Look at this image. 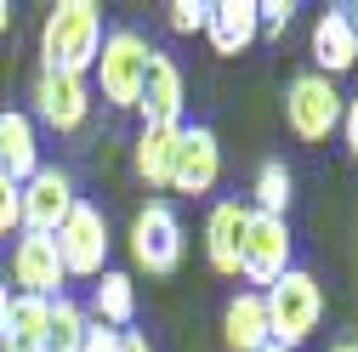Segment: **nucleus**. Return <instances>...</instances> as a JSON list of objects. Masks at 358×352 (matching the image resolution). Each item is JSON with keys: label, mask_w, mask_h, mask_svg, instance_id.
Wrapping results in <instances>:
<instances>
[{"label": "nucleus", "mask_w": 358, "mask_h": 352, "mask_svg": "<svg viewBox=\"0 0 358 352\" xmlns=\"http://www.w3.org/2000/svg\"><path fill=\"white\" fill-rule=\"evenodd\" d=\"M341 137H347V148H352V159H358V91H352L347 108H341Z\"/></svg>", "instance_id": "nucleus-27"}, {"label": "nucleus", "mask_w": 358, "mask_h": 352, "mask_svg": "<svg viewBox=\"0 0 358 352\" xmlns=\"http://www.w3.org/2000/svg\"><path fill=\"white\" fill-rule=\"evenodd\" d=\"M34 114L46 119L57 137L80 131L85 119H92V80H85V74H52V68H40V80H34Z\"/></svg>", "instance_id": "nucleus-8"}, {"label": "nucleus", "mask_w": 358, "mask_h": 352, "mask_svg": "<svg viewBox=\"0 0 358 352\" xmlns=\"http://www.w3.org/2000/svg\"><path fill=\"white\" fill-rule=\"evenodd\" d=\"M69 210H74V182H69V170L40 165L29 182H23V233H57Z\"/></svg>", "instance_id": "nucleus-11"}, {"label": "nucleus", "mask_w": 358, "mask_h": 352, "mask_svg": "<svg viewBox=\"0 0 358 352\" xmlns=\"http://www.w3.org/2000/svg\"><path fill=\"white\" fill-rule=\"evenodd\" d=\"M313 63H319L313 74H324V80H336L358 63V12H324L313 23Z\"/></svg>", "instance_id": "nucleus-13"}, {"label": "nucleus", "mask_w": 358, "mask_h": 352, "mask_svg": "<svg viewBox=\"0 0 358 352\" xmlns=\"http://www.w3.org/2000/svg\"><path fill=\"white\" fill-rule=\"evenodd\" d=\"M12 29V6H6V0H0V34H6Z\"/></svg>", "instance_id": "nucleus-30"}, {"label": "nucleus", "mask_w": 358, "mask_h": 352, "mask_svg": "<svg viewBox=\"0 0 358 352\" xmlns=\"http://www.w3.org/2000/svg\"><path fill=\"white\" fill-rule=\"evenodd\" d=\"M250 193H256L250 210H262V216H285V210H290V193H296V176L285 170V159H262Z\"/></svg>", "instance_id": "nucleus-21"}, {"label": "nucleus", "mask_w": 358, "mask_h": 352, "mask_svg": "<svg viewBox=\"0 0 358 352\" xmlns=\"http://www.w3.org/2000/svg\"><path fill=\"white\" fill-rule=\"evenodd\" d=\"M0 170L12 182H29L40 170V131H34V114H17L6 108L0 114Z\"/></svg>", "instance_id": "nucleus-17"}, {"label": "nucleus", "mask_w": 358, "mask_h": 352, "mask_svg": "<svg viewBox=\"0 0 358 352\" xmlns=\"http://www.w3.org/2000/svg\"><path fill=\"white\" fill-rule=\"evenodd\" d=\"M341 108H347V97L324 74H296L285 85V125L296 142H324L330 131H341Z\"/></svg>", "instance_id": "nucleus-5"}, {"label": "nucleus", "mask_w": 358, "mask_h": 352, "mask_svg": "<svg viewBox=\"0 0 358 352\" xmlns=\"http://www.w3.org/2000/svg\"><path fill=\"white\" fill-rule=\"evenodd\" d=\"M17 228H23V182L0 170V239H12Z\"/></svg>", "instance_id": "nucleus-24"}, {"label": "nucleus", "mask_w": 358, "mask_h": 352, "mask_svg": "<svg viewBox=\"0 0 358 352\" xmlns=\"http://www.w3.org/2000/svg\"><path fill=\"white\" fill-rule=\"evenodd\" d=\"M103 52V12L92 0H57L40 29V57L52 74H92Z\"/></svg>", "instance_id": "nucleus-1"}, {"label": "nucleus", "mask_w": 358, "mask_h": 352, "mask_svg": "<svg viewBox=\"0 0 358 352\" xmlns=\"http://www.w3.org/2000/svg\"><path fill=\"white\" fill-rule=\"evenodd\" d=\"M290 267H296V261H290V228H285V216L250 210L245 216V239H239V273L250 284H262V290H273Z\"/></svg>", "instance_id": "nucleus-7"}, {"label": "nucleus", "mask_w": 358, "mask_h": 352, "mask_svg": "<svg viewBox=\"0 0 358 352\" xmlns=\"http://www.w3.org/2000/svg\"><path fill=\"white\" fill-rule=\"evenodd\" d=\"M245 216H250V205H239V199H222V205H210V216H205V261L216 273H239V239H245Z\"/></svg>", "instance_id": "nucleus-15"}, {"label": "nucleus", "mask_w": 358, "mask_h": 352, "mask_svg": "<svg viewBox=\"0 0 358 352\" xmlns=\"http://www.w3.org/2000/svg\"><path fill=\"white\" fill-rule=\"evenodd\" d=\"M6 313H12V284L0 279V346H6Z\"/></svg>", "instance_id": "nucleus-29"}, {"label": "nucleus", "mask_w": 358, "mask_h": 352, "mask_svg": "<svg viewBox=\"0 0 358 352\" xmlns=\"http://www.w3.org/2000/svg\"><path fill=\"white\" fill-rule=\"evenodd\" d=\"M85 330H92V318H85V307L57 295L52 301V330H46V352H80L85 346Z\"/></svg>", "instance_id": "nucleus-22"}, {"label": "nucleus", "mask_w": 358, "mask_h": 352, "mask_svg": "<svg viewBox=\"0 0 358 352\" xmlns=\"http://www.w3.org/2000/svg\"><path fill=\"white\" fill-rule=\"evenodd\" d=\"M256 17H262V29H285L296 17V6L290 0H256Z\"/></svg>", "instance_id": "nucleus-25"}, {"label": "nucleus", "mask_w": 358, "mask_h": 352, "mask_svg": "<svg viewBox=\"0 0 358 352\" xmlns=\"http://www.w3.org/2000/svg\"><path fill=\"white\" fill-rule=\"evenodd\" d=\"M165 23H171L176 34H205V23H210V0H171V6H165Z\"/></svg>", "instance_id": "nucleus-23"}, {"label": "nucleus", "mask_w": 358, "mask_h": 352, "mask_svg": "<svg viewBox=\"0 0 358 352\" xmlns=\"http://www.w3.org/2000/svg\"><path fill=\"white\" fill-rule=\"evenodd\" d=\"M0 352H34V346H17V341H6V346H0Z\"/></svg>", "instance_id": "nucleus-32"}, {"label": "nucleus", "mask_w": 358, "mask_h": 352, "mask_svg": "<svg viewBox=\"0 0 358 352\" xmlns=\"http://www.w3.org/2000/svg\"><path fill=\"white\" fill-rule=\"evenodd\" d=\"M267 352H290V346H267Z\"/></svg>", "instance_id": "nucleus-33"}, {"label": "nucleus", "mask_w": 358, "mask_h": 352, "mask_svg": "<svg viewBox=\"0 0 358 352\" xmlns=\"http://www.w3.org/2000/svg\"><path fill=\"white\" fill-rule=\"evenodd\" d=\"M182 108H188V91H182V68H176L165 52L148 57V80H143V97H137V114L143 125H182Z\"/></svg>", "instance_id": "nucleus-12"}, {"label": "nucleus", "mask_w": 358, "mask_h": 352, "mask_svg": "<svg viewBox=\"0 0 358 352\" xmlns=\"http://www.w3.org/2000/svg\"><path fill=\"white\" fill-rule=\"evenodd\" d=\"M182 250H188V239H182L176 210L165 199H148L137 210V222H131V261H137L143 273H159L165 279V273L182 267Z\"/></svg>", "instance_id": "nucleus-6"}, {"label": "nucleus", "mask_w": 358, "mask_h": 352, "mask_svg": "<svg viewBox=\"0 0 358 352\" xmlns=\"http://www.w3.org/2000/svg\"><path fill=\"white\" fill-rule=\"evenodd\" d=\"M330 352H358V341H336V346H330Z\"/></svg>", "instance_id": "nucleus-31"}, {"label": "nucleus", "mask_w": 358, "mask_h": 352, "mask_svg": "<svg viewBox=\"0 0 358 352\" xmlns=\"http://www.w3.org/2000/svg\"><path fill=\"white\" fill-rule=\"evenodd\" d=\"M176 142H182V125H143L137 131V176L148 188H171V165H176Z\"/></svg>", "instance_id": "nucleus-19"}, {"label": "nucleus", "mask_w": 358, "mask_h": 352, "mask_svg": "<svg viewBox=\"0 0 358 352\" xmlns=\"http://www.w3.org/2000/svg\"><path fill=\"white\" fill-rule=\"evenodd\" d=\"M85 318L92 324H108V330H131V318H137V284H131V273H103L92 284V307H85Z\"/></svg>", "instance_id": "nucleus-18"}, {"label": "nucleus", "mask_w": 358, "mask_h": 352, "mask_svg": "<svg viewBox=\"0 0 358 352\" xmlns=\"http://www.w3.org/2000/svg\"><path fill=\"white\" fill-rule=\"evenodd\" d=\"M262 307H267V335H273V346L296 352L324 318V290L307 267H290L273 290H262Z\"/></svg>", "instance_id": "nucleus-2"}, {"label": "nucleus", "mask_w": 358, "mask_h": 352, "mask_svg": "<svg viewBox=\"0 0 358 352\" xmlns=\"http://www.w3.org/2000/svg\"><path fill=\"white\" fill-rule=\"evenodd\" d=\"M63 256H57V239L52 233H17L12 239V284L17 295H46L57 301L63 295Z\"/></svg>", "instance_id": "nucleus-9"}, {"label": "nucleus", "mask_w": 358, "mask_h": 352, "mask_svg": "<svg viewBox=\"0 0 358 352\" xmlns=\"http://www.w3.org/2000/svg\"><path fill=\"white\" fill-rule=\"evenodd\" d=\"M52 239H57L69 279H103L108 273V216L92 199H74V210L63 216V228Z\"/></svg>", "instance_id": "nucleus-4"}, {"label": "nucleus", "mask_w": 358, "mask_h": 352, "mask_svg": "<svg viewBox=\"0 0 358 352\" xmlns=\"http://www.w3.org/2000/svg\"><path fill=\"white\" fill-rule=\"evenodd\" d=\"M148 57H154V46L137 34V29H114V34H103V52H97V85H103V103H114V108H137V97H143V80H148Z\"/></svg>", "instance_id": "nucleus-3"}, {"label": "nucleus", "mask_w": 358, "mask_h": 352, "mask_svg": "<svg viewBox=\"0 0 358 352\" xmlns=\"http://www.w3.org/2000/svg\"><path fill=\"white\" fill-rule=\"evenodd\" d=\"M120 352H154V346H148L143 330H125V335H120Z\"/></svg>", "instance_id": "nucleus-28"}, {"label": "nucleus", "mask_w": 358, "mask_h": 352, "mask_svg": "<svg viewBox=\"0 0 358 352\" xmlns=\"http://www.w3.org/2000/svg\"><path fill=\"white\" fill-rule=\"evenodd\" d=\"M222 182V142L210 125H182V142H176V165H171V193H210Z\"/></svg>", "instance_id": "nucleus-10"}, {"label": "nucleus", "mask_w": 358, "mask_h": 352, "mask_svg": "<svg viewBox=\"0 0 358 352\" xmlns=\"http://www.w3.org/2000/svg\"><path fill=\"white\" fill-rule=\"evenodd\" d=\"M46 330H52V301H46V295H12V313H6V341L46 352Z\"/></svg>", "instance_id": "nucleus-20"}, {"label": "nucleus", "mask_w": 358, "mask_h": 352, "mask_svg": "<svg viewBox=\"0 0 358 352\" xmlns=\"http://www.w3.org/2000/svg\"><path fill=\"white\" fill-rule=\"evenodd\" d=\"M222 341L234 352H267L273 335H267V307H262V290H239L228 307H222Z\"/></svg>", "instance_id": "nucleus-16"}, {"label": "nucleus", "mask_w": 358, "mask_h": 352, "mask_svg": "<svg viewBox=\"0 0 358 352\" xmlns=\"http://www.w3.org/2000/svg\"><path fill=\"white\" fill-rule=\"evenodd\" d=\"M120 335H125V330L92 324V330H85V346H80V352H120Z\"/></svg>", "instance_id": "nucleus-26"}, {"label": "nucleus", "mask_w": 358, "mask_h": 352, "mask_svg": "<svg viewBox=\"0 0 358 352\" xmlns=\"http://www.w3.org/2000/svg\"><path fill=\"white\" fill-rule=\"evenodd\" d=\"M262 34V17H256V0H210V23H205V40L216 57H239L256 46Z\"/></svg>", "instance_id": "nucleus-14"}]
</instances>
